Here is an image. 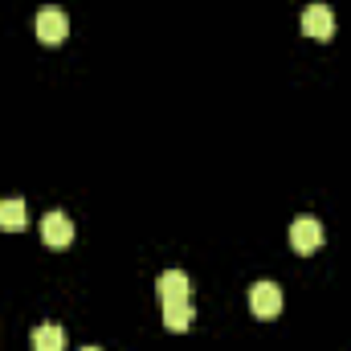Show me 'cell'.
<instances>
[{
    "mask_svg": "<svg viewBox=\"0 0 351 351\" xmlns=\"http://www.w3.org/2000/svg\"><path fill=\"white\" fill-rule=\"evenodd\" d=\"M302 33L315 37V41H327L335 33V12L327 4H306L302 8Z\"/></svg>",
    "mask_w": 351,
    "mask_h": 351,
    "instance_id": "obj_3",
    "label": "cell"
},
{
    "mask_svg": "<svg viewBox=\"0 0 351 351\" xmlns=\"http://www.w3.org/2000/svg\"><path fill=\"white\" fill-rule=\"evenodd\" d=\"M82 351H102V348H82Z\"/></svg>",
    "mask_w": 351,
    "mask_h": 351,
    "instance_id": "obj_10",
    "label": "cell"
},
{
    "mask_svg": "<svg viewBox=\"0 0 351 351\" xmlns=\"http://www.w3.org/2000/svg\"><path fill=\"white\" fill-rule=\"evenodd\" d=\"M250 311L258 319H278L282 315V286L278 282H258L250 290Z\"/></svg>",
    "mask_w": 351,
    "mask_h": 351,
    "instance_id": "obj_2",
    "label": "cell"
},
{
    "mask_svg": "<svg viewBox=\"0 0 351 351\" xmlns=\"http://www.w3.org/2000/svg\"><path fill=\"white\" fill-rule=\"evenodd\" d=\"M29 225V213H25V200L12 196V200H0V229L4 233H21Z\"/></svg>",
    "mask_w": 351,
    "mask_h": 351,
    "instance_id": "obj_7",
    "label": "cell"
},
{
    "mask_svg": "<svg viewBox=\"0 0 351 351\" xmlns=\"http://www.w3.org/2000/svg\"><path fill=\"white\" fill-rule=\"evenodd\" d=\"M156 294H160V302H188L192 282H188V274H184V269H164V274H160V282H156Z\"/></svg>",
    "mask_w": 351,
    "mask_h": 351,
    "instance_id": "obj_6",
    "label": "cell"
},
{
    "mask_svg": "<svg viewBox=\"0 0 351 351\" xmlns=\"http://www.w3.org/2000/svg\"><path fill=\"white\" fill-rule=\"evenodd\" d=\"M41 241H45L49 250H66V245L74 241V221H70L66 213H45V221H41Z\"/></svg>",
    "mask_w": 351,
    "mask_h": 351,
    "instance_id": "obj_4",
    "label": "cell"
},
{
    "mask_svg": "<svg viewBox=\"0 0 351 351\" xmlns=\"http://www.w3.org/2000/svg\"><path fill=\"white\" fill-rule=\"evenodd\" d=\"M33 351H66V331L58 323L33 327Z\"/></svg>",
    "mask_w": 351,
    "mask_h": 351,
    "instance_id": "obj_8",
    "label": "cell"
},
{
    "mask_svg": "<svg viewBox=\"0 0 351 351\" xmlns=\"http://www.w3.org/2000/svg\"><path fill=\"white\" fill-rule=\"evenodd\" d=\"M290 245H294V254H315L323 245V225L315 217H298L290 225Z\"/></svg>",
    "mask_w": 351,
    "mask_h": 351,
    "instance_id": "obj_5",
    "label": "cell"
},
{
    "mask_svg": "<svg viewBox=\"0 0 351 351\" xmlns=\"http://www.w3.org/2000/svg\"><path fill=\"white\" fill-rule=\"evenodd\" d=\"M164 327L176 331V335L188 331V327H192V306H188V302H164Z\"/></svg>",
    "mask_w": 351,
    "mask_h": 351,
    "instance_id": "obj_9",
    "label": "cell"
},
{
    "mask_svg": "<svg viewBox=\"0 0 351 351\" xmlns=\"http://www.w3.org/2000/svg\"><path fill=\"white\" fill-rule=\"evenodd\" d=\"M66 33H70V16H66L58 4L37 8V41H41V45H62Z\"/></svg>",
    "mask_w": 351,
    "mask_h": 351,
    "instance_id": "obj_1",
    "label": "cell"
}]
</instances>
